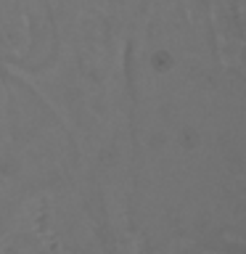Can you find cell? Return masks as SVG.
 Returning <instances> with one entry per match:
<instances>
[{"instance_id": "cell-1", "label": "cell", "mask_w": 246, "mask_h": 254, "mask_svg": "<svg viewBox=\"0 0 246 254\" xmlns=\"http://www.w3.org/2000/svg\"><path fill=\"white\" fill-rule=\"evenodd\" d=\"M51 24L45 61L5 64L85 162H119L132 146L130 48L135 0H43Z\"/></svg>"}, {"instance_id": "cell-2", "label": "cell", "mask_w": 246, "mask_h": 254, "mask_svg": "<svg viewBox=\"0 0 246 254\" xmlns=\"http://www.w3.org/2000/svg\"><path fill=\"white\" fill-rule=\"evenodd\" d=\"M198 254H230V252H220V249H201Z\"/></svg>"}]
</instances>
